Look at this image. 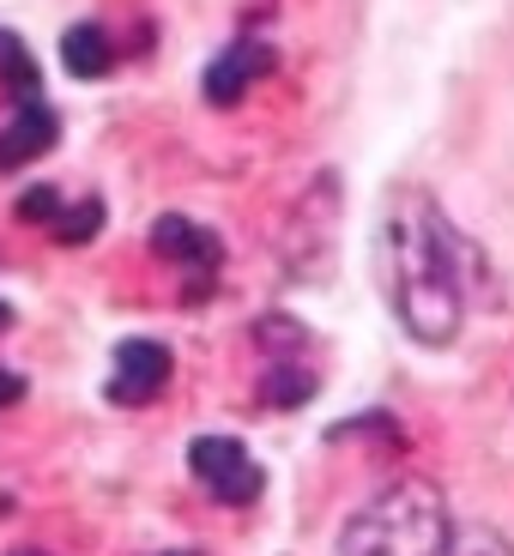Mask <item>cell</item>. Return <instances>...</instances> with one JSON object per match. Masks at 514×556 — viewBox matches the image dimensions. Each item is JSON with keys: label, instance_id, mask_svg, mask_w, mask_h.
<instances>
[{"label": "cell", "instance_id": "6da1fadb", "mask_svg": "<svg viewBox=\"0 0 514 556\" xmlns=\"http://www.w3.org/2000/svg\"><path fill=\"white\" fill-rule=\"evenodd\" d=\"M466 266H473V249L448 224V212L424 188H400L381 212V273H388V303L400 308L412 339L448 345L460 333Z\"/></svg>", "mask_w": 514, "mask_h": 556}, {"label": "cell", "instance_id": "7a4b0ae2", "mask_svg": "<svg viewBox=\"0 0 514 556\" xmlns=\"http://www.w3.org/2000/svg\"><path fill=\"white\" fill-rule=\"evenodd\" d=\"M448 544L454 527H448L442 490L430 478H393L351 515L339 556H448Z\"/></svg>", "mask_w": 514, "mask_h": 556}, {"label": "cell", "instance_id": "3957f363", "mask_svg": "<svg viewBox=\"0 0 514 556\" xmlns=\"http://www.w3.org/2000/svg\"><path fill=\"white\" fill-rule=\"evenodd\" d=\"M188 472L206 484V496H218L224 508H242V502L261 496V466L249 459V447L237 435H200L188 447Z\"/></svg>", "mask_w": 514, "mask_h": 556}, {"label": "cell", "instance_id": "277c9868", "mask_svg": "<svg viewBox=\"0 0 514 556\" xmlns=\"http://www.w3.org/2000/svg\"><path fill=\"white\" fill-rule=\"evenodd\" d=\"M170 369H176V363H170V351L158 345V339H122L103 393H110L115 405H152L158 393L170 388Z\"/></svg>", "mask_w": 514, "mask_h": 556}, {"label": "cell", "instance_id": "5b68a950", "mask_svg": "<svg viewBox=\"0 0 514 556\" xmlns=\"http://www.w3.org/2000/svg\"><path fill=\"white\" fill-rule=\"evenodd\" d=\"M152 249L164 254V261H176L181 273H188V285H195V291H206L212 273H218V261H224L218 237H212V230H200L195 218H176V212H164V218L152 224Z\"/></svg>", "mask_w": 514, "mask_h": 556}, {"label": "cell", "instance_id": "8992f818", "mask_svg": "<svg viewBox=\"0 0 514 556\" xmlns=\"http://www.w3.org/2000/svg\"><path fill=\"white\" fill-rule=\"evenodd\" d=\"M266 73H273V49H266V42H230V49H224V55L206 67L200 91H206V103L230 110V103H237L249 85H261Z\"/></svg>", "mask_w": 514, "mask_h": 556}, {"label": "cell", "instance_id": "52a82bcc", "mask_svg": "<svg viewBox=\"0 0 514 556\" xmlns=\"http://www.w3.org/2000/svg\"><path fill=\"white\" fill-rule=\"evenodd\" d=\"M55 134H61V122H55L49 103H42V98H18V115L0 127V169H25L30 157H42L49 146H55Z\"/></svg>", "mask_w": 514, "mask_h": 556}, {"label": "cell", "instance_id": "ba28073f", "mask_svg": "<svg viewBox=\"0 0 514 556\" xmlns=\"http://www.w3.org/2000/svg\"><path fill=\"white\" fill-rule=\"evenodd\" d=\"M61 67H67L73 79H103V73L115 67L110 30L103 25H73L67 37H61Z\"/></svg>", "mask_w": 514, "mask_h": 556}, {"label": "cell", "instance_id": "9c48e42d", "mask_svg": "<svg viewBox=\"0 0 514 556\" xmlns=\"http://www.w3.org/2000/svg\"><path fill=\"white\" fill-rule=\"evenodd\" d=\"M49 230H55V237L67 242V249L91 242V237L103 230V200H79V206H67V200H61V212L49 218Z\"/></svg>", "mask_w": 514, "mask_h": 556}, {"label": "cell", "instance_id": "30bf717a", "mask_svg": "<svg viewBox=\"0 0 514 556\" xmlns=\"http://www.w3.org/2000/svg\"><path fill=\"white\" fill-rule=\"evenodd\" d=\"M266 381H273V388H266V400H273V405H309V400H315V376H309V369L278 363Z\"/></svg>", "mask_w": 514, "mask_h": 556}, {"label": "cell", "instance_id": "8fae6325", "mask_svg": "<svg viewBox=\"0 0 514 556\" xmlns=\"http://www.w3.org/2000/svg\"><path fill=\"white\" fill-rule=\"evenodd\" d=\"M0 73H13V91H18V98H37V67H30L25 42H18L13 30H0Z\"/></svg>", "mask_w": 514, "mask_h": 556}, {"label": "cell", "instance_id": "7c38bea8", "mask_svg": "<svg viewBox=\"0 0 514 556\" xmlns=\"http://www.w3.org/2000/svg\"><path fill=\"white\" fill-rule=\"evenodd\" d=\"M448 556H514V544L502 539V532H490V527H473V532H454Z\"/></svg>", "mask_w": 514, "mask_h": 556}, {"label": "cell", "instance_id": "4fadbf2b", "mask_svg": "<svg viewBox=\"0 0 514 556\" xmlns=\"http://www.w3.org/2000/svg\"><path fill=\"white\" fill-rule=\"evenodd\" d=\"M55 212H61V194H55V188H30V194L18 200V218H25V224H49Z\"/></svg>", "mask_w": 514, "mask_h": 556}, {"label": "cell", "instance_id": "5bb4252c", "mask_svg": "<svg viewBox=\"0 0 514 556\" xmlns=\"http://www.w3.org/2000/svg\"><path fill=\"white\" fill-rule=\"evenodd\" d=\"M18 400H25V376L0 369V412H7V405H18Z\"/></svg>", "mask_w": 514, "mask_h": 556}, {"label": "cell", "instance_id": "9a60e30c", "mask_svg": "<svg viewBox=\"0 0 514 556\" xmlns=\"http://www.w3.org/2000/svg\"><path fill=\"white\" fill-rule=\"evenodd\" d=\"M7 327H13V308H7V303H0V333H7Z\"/></svg>", "mask_w": 514, "mask_h": 556}, {"label": "cell", "instance_id": "2e32d148", "mask_svg": "<svg viewBox=\"0 0 514 556\" xmlns=\"http://www.w3.org/2000/svg\"><path fill=\"white\" fill-rule=\"evenodd\" d=\"M164 556H200V551H164Z\"/></svg>", "mask_w": 514, "mask_h": 556}, {"label": "cell", "instance_id": "e0dca14e", "mask_svg": "<svg viewBox=\"0 0 514 556\" xmlns=\"http://www.w3.org/2000/svg\"><path fill=\"white\" fill-rule=\"evenodd\" d=\"M13 556H49V551H13Z\"/></svg>", "mask_w": 514, "mask_h": 556}]
</instances>
